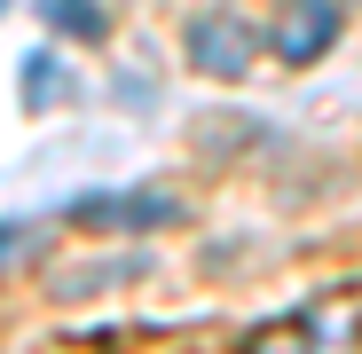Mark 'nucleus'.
I'll return each instance as SVG.
<instances>
[{"instance_id": "obj_1", "label": "nucleus", "mask_w": 362, "mask_h": 354, "mask_svg": "<svg viewBox=\"0 0 362 354\" xmlns=\"http://www.w3.org/2000/svg\"><path fill=\"white\" fill-rule=\"evenodd\" d=\"M260 47H268V40L236 16V8H205V16H189V32H181V55H189L205 79H245Z\"/></svg>"}, {"instance_id": "obj_2", "label": "nucleus", "mask_w": 362, "mask_h": 354, "mask_svg": "<svg viewBox=\"0 0 362 354\" xmlns=\"http://www.w3.org/2000/svg\"><path fill=\"white\" fill-rule=\"evenodd\" d=\"M71 228H173V220H189V205H181L173 189H87V197H71V213H64Z\"/></svg>"}, {"instance_id": "obj_3", "label": "nucleus", "mask_w": 362, "mask_h": 354, "mask_svg": "<svg viewBox=\"0 0 362 354\" xmlns=\"http://www.w3.org/2000/svg\"><path fill=\"white\" fill-rule=\"evenodd\" d=\"M339 24H346V0H284V16L268 32V55L276 64H315V55L339 47Z\"/></svg>"}, {"instance_id": "obj_4", "label": "nucleus", "mask_w": 362, "mask_h": 354, "mask_svg": "<svg viewBox=\"0 0 362 354\" xmlns=\"http://www.w3.org/2000/svg\"><path fill=\"white\" fill-rule=\"evenodd\" d=\"M40 16H47V32H64V40H79V47H95V40L110 32L103 0H40Z\"/></svg>"}, {"instance_id": "obj_5", "label": "nucleus", "mask_w": 362, "mask_h": 354, "mask_svg": "<svg viewBox=\"0 0 362 354\" xmlns=\"http://www.w3.org/2000/svg\"><path fill=\"white\" fill-rule=\"evenodd\" d=\"M64 95H71L64 64H55L47 47H32V55H24V110H47V102H64Z\"/></svg>"}, {"instance_id": "obj_6", "label": "nucleus", "mask_w": 362, "mask_h": 354, "mask_svg": "<svg viewBox=\"0 0 362 354\" xmlns=\"http://www.w3.org/2000/svg\"><path fill=\"white\" fill-rule=\"evenodd\" d=\"M16 244H24V228H16V220H0V260H8Z\"/></svg>"}]
</instances>
